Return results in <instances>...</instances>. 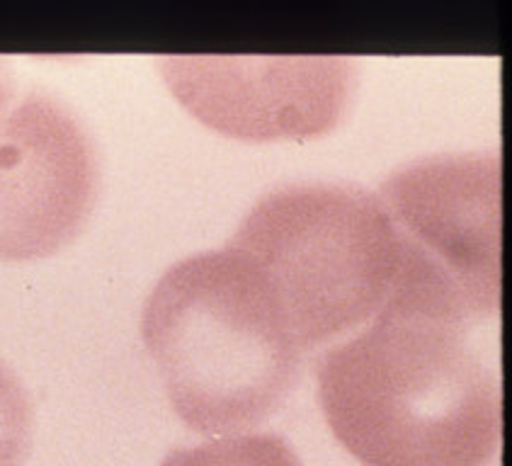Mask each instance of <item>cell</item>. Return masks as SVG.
I'll return each mask as SVG.
<instances>
[{
    "label": "cell",
    "mask_w": 512,
    "mask_h": 466,
    "mask_svg": "<svg viewBox=\"0 0 512 466\" xmlns=\"http://www.w3.org/2000/svg\"><path fill=\"white\" fill-rule=\"evenodd\" d=\"M141 335L175 413L195 433L265 423L299 379L304 350L229 246L170 267L146 299Z\"/></svg>",
    "instance_id": "7a4b0ae2"
},
{
    "label": "cell",
    "mask_w": 512,
    "mask_h": 466,
    "mask_svg": "<svg viewBox=\"0 0 512 466\" xmlns=\"http://www.w3.org/2000/svg\"><path fill=\"white\" fill-rule=\"evenodd\" d=\"M13 90H15L13 73H10L8 64L0 59V115L8 110V102H10V98H13Z\"/></svg>",
    "instance_id": "9c48e42d"
},
{
    "label": "cell",
    "mask_w": 512,
    "mask_h": 466,
    "mask_svg": "<svg viewBox=\"0 0 512 466\" xmlns=\"http://www.w3.org/2000/svg\"><path fill=\"white\" fill-rule=\"evenodd\" d=\"M34 411L27 389L0 360V466H25L32 450Z\"/></svg>",
    "instance_id": "ba28073f"
},
{
    "label": "cell",
    "mask_w": 512,
    "mask_h": 466,
    "mask_svg": "<svg viewBox=\"0 0 512 466\" xmlns=\"http://www.w3.org/2000/svg\"><path fill=\"white\" fill-rule=\"evenodd\" d=\"M229 248L253 267L301 350L377 316L401 255L379 197L333 183L272 190L250 209Z\"/></svg>",
    "instance_id": "3957f363"
},
{
    "label": "cell",
    "mask_w": 512,
    "mask_h": 466,
    "mask_svg": "<svg viewBox=\"0 0 512 466\" xmlns=\"http://www.w3.org/2000/svg\"><path fill=\"white\" fill-rule=\"evenodd\" d=\"M98 156L83 124L49 95H25L0 115V260L66 248L98 197Z\"/></svg>",
    "instance_id": "8992f818"
},
{
    "label": "cell",
    "mask_w": 512,
    "mask_h": 466,
    "mask_svg": "<svg viewBox=\"0 0 512 466\" xmlns=\"http://www.w3.org/2000/svg\"><path fill=\"white\" fill-rule=\"evenodd\" d=\"M500 156H430L396 170L381 204L398 236L401 292L459 306L476 321L500 311Z\"/></svg>",
    "instance_id": "277c9868"
},
{
    "label": "cell",
    "mask_w": 512,
    "mask_h": 466,
    "mask_svg": "<svg viewBox=\"0 0 512 466\" xmlns=\"http://www.w3.org/2000/svg\"><path fill=\"white\" fill-rule=\"evenodd\" d=\"M158 66L187 112L243 141L328 134L357 83L343 56H161Z\"/></svg>",
    "instance_id": "5b68a950"
},
{
    "label": "cell",
    "mask_w": 512,
    "mask_h": 466,
    "mask_svg": "<svg viewBox=\"0 0 512 466\" xmlns=\"http://www.w3.org/2000/svg\"><path fill=\"white\" fill-rule=\"evenodd\" d=\"M161 466H301V462L282 435L258 433L180 447Z\"/></svg>",
    "instance_id": "52a82bcc"
},
{
    "label": "cell",
    "mask_w": 512,
    "mask_h": 466,
    "mask_svg": "<svg viewBox=\"0 0 512 466\" xmlns=\"http://www.w3.org/2000/svg\"><path fill=\"white\" fill-rule=\"evenodd\" d=\"M479 323L391 292L367 331L316 369L328 428L364 466H488L500 447V379Z\"/></svg>",
    "instance_id": "6da1fadb"
}]
</instances>
